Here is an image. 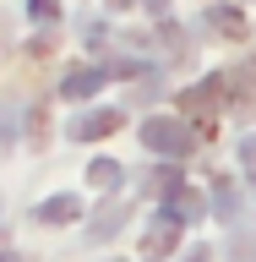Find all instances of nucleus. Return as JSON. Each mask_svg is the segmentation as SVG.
<instances>
[{
	"mask_svg": "<svg viewBox=\"0 0 256 262\" xmlns=\"http://www.w3.org/2000/svg\"><path fill=\"white\" fill-rule=\"evenodd\" d=\"M142 142L153 147V153H164V159H185V153L196 147V131H191V120L147 115V120H142Z\"/></svg>",
	"mask_w": 256,
	"mask_h": 262,
	"instance_id": "obj_1",
	"label": "nucleus"
},
{
	"mask_svg": "<svg viewBox=\"0 0 256 262\" xmlns=\"http://www.w3.org/2000/svg\"><path fill=\"white\" fill-rule=\"evenodd\" d=\"M175 104H180V120H207V115L229 110V71H213V77H202L196 88H185Z\"/></svg>",
	"mask_w": 256,
	"mask_h": 262,
	"instance_id": "obj_2",
	"label": "nucleus"
},
{
	"mask_svg": "<svg viewBox=\"0 0 256 262\" xmlns=\"http://www.w3.org/2000/svg\"><path fill=\"white\" fill-rule=\"evenodd\" d=\"M180 219H169V213H158V219H153V224H147V235H142V257L147 262H158V257H169V251H175V241H180Z\"/></svg>",
	"mask_w": 256,
	"mask_h": 262,
	"instance_id": "obj_3",
	"label": "nucleus"
},
{
	"mask_svg": "<svg viewBox=\"0 0 256 262\" xmlns=\"http://www.w3.org/2000/svg\"><path fill=\"white\" fill-rule=\"evenodd\" d=\"M229 110L235 115H256V66L240 60L229 71Z\"/></svg>",
	"mask_w": 256,
	"mask_h": 262,
	"instance_id": "obj_4",
	"label": "nucleus"
},
{
	"mask_svg": "<svg viewBox=\"0 0 256 262\" xmlns=\"http://www.w3.org/2000/svg\"><path fill=\"white\" fill-rule=\"evenodd\" d=\"M109 131H120V110H82L77 120H71V137H77V142H98V137H109Z\"/></svg>",
	"mask_w": 256,
	"mask_h": 262,
	"instance_id": "obj_5",
	"label": "nucleus"
},
{
	"mask_svg": "<svg viewBox=\"0 0 256 262\" xmlns=\"http://www.w3.org/2000/svg\"><path fill=\"white\" fill-rule=\"evenodd\" d=\"M104 77H109V66H77V71H65L60 93L65 98H93L98 88H104Z\"/></svg>",
	"mask_w": 256,
	"mask_h": 262,
	"instance_id": "obj_6",
	"label": "nucleus"
},
{
	"mask_svg": "<svg viewBox=\"0 0 256 262\" xmlns=\"http://www.w3.org/2000/svg\"><path fill=\"white\" fill-rule=\"evenodd\" d=\"M126 219H131V208H126V202H109V208L98 213L93 224H87V241H93V246L114 241V235H120V229H126Z\"/></svg>",
	"mask_w": 256,
	"mask_h": 262,
	"instance_id": "obj_7",
	"label": "nucleus"
},
{
	"mask_svg": "<svg viewBox=\"0 0 256 262\" xmlns=\"http://www.w3.org/2000/svg\"><path fill=\"white\" fill-rule=\"evenodd\" d=\"M71 219H82V202H77L71 191L44 196V202H38V224H71Z\"/></svg>",
	"mask_w": 256,
	"mask_h": 262,
	"instance_id": "obj_8",
	"label": "nucleus"
},
{
	"mask_svg": "<svg viewBox=\"0 0 256 262\" xmlns=\"http://www.w3.org/2000/svg\"><path fill=\"white\" fill-rule=\"evenodd\" d=\"M158 213H169V219H180V224H196V219L207 213V202H202V196H196L191 186H185V191H175V196H169V202H164Z\"/></svg>",
	"mask_w": 256,
	"mask_h": 262,
	"instance_id": "obj_9",
	"label": "nucleus"
},
{
	"mask_svg": "<svg viewBox=\"0 0 256 262\" xmlns=\"http://www.w3.org/2000/svg\"><path fill=\"white\" fill-rule=\"evenodd\" d=\"M207 28L224 33V38H245V16L240 6H207Z\"/></svg>",
	"mask_w": 256,
	"mask_h": 262,
	"instance_id": "obj_10",
	"label": "nucleus"
},
{
	"mask_svg": "<svg viewBox=\"0 0 256 262\" xmlns=\"http://www.w3.org/2000/svg\"><path fill=\"white\" fill-rule=\"evenodd\" d=\"M147 191L158 196V202H169L175 191H185V180H180V169H175V164H164V169H153V175H147Z\"/></svg>",
	"mask_w": 256,
	"mask_h": 262,
	"instance_id": "obj_11",
	"label": "nucleus"
},
{
	"mask_svg": "<svg viewBox=\"0 0 256 262\" xmlns=\"http://www.w3.org/2000/svg\"><path fill=\"white\" fill-rule=\"evenodd\" d=\"M87 186L114 191V186H120V164H114V159H93V164H87Z\"/></svg>",
	"mask_w": 256,
	"mask_h": 262,
	"instance_id": "obj_12",
	"label": "nucleus"
},
{
	"mask_svg": "<svg viewBox=\"0 0 256 262\" xmlns=\"http://www.w3.org/2000/svg\"><path fill=\"white\" fill-rule=\"evenodd\" d=\"M158 71H147V77H136V88H131V98H136V104H153V98H158Z\"/></svg>",
	"mask_w": 256,
	"mask_h": 262,
	"instance_id": "obj_13",
	"label": "nucleus"
},
{
	"mask_svg": "<svg viewBox=\"0 0 256 262\" xmlns=\"http://www.w3.org/2000/svg\"><path fill=\"white\" fill-rule=\"evenodd\" d=\"M213 202H218V213H235V186L229 180H213Z\"/></svg>",
	"mask_w": 256,
	"mask_h": 262,
	"instance_id": "obj_14",
	"label": "nucleus"
},
{
	"mask_svg": "<svg viewBox=\"0 0 256 262\" xmlns=\"http://www.w3.org/2000/svg\"><path fill=\"white\" fill-rule=\"evenodd\" d=\"M28 11L38 16V22H55V16H60V0H28Z\"/></svg>",
	"mask_w": 256,
	"mask_h": 262,
	"instance_id": "obj_15",
	"label": "nucleus"
},
{
	"mask_svg": "<svg viewBox=\"0 0 256 262\" xmlns=\"http://www.w3.org/2000/svg\"><path fill=\"white\" fill-rule=\"evenodd\" d=\"M185 262H213V251H207V246H191V251H185Z\"/></svg>",
	"mask_w": 256,
	"mask_h": 262,
	"instance_id": "obj_16",
	"label": "nucleus"
},
{
	"mask_svg": "<svg viewBox=\"0 0 256 262\" xmlns=\"http://www.w3.org/2000/svg\"><path fill=\"white\" fill-rule=\"evenodd\" d=\"M142 6H147L153 16H164V11H169V0H142Z\"/></svg>",
	"mask_w": 256,
	"mask_h": 262,
	"instance_id": "obj_17",
	"label": "nucleus"
},
{
	"mask_svg": "<svg viewBox=\"0 0 256 262\" xmlns=\"http://www.w3.org/2000/svg\"><path fill=\"white\" fill-rule=\"evenodd\" d=\"M109 11H131V0H109Z\"/></svg>",
	"mask_w": 256,
	"mask_h": 262,
	"instance_id": "obj_18",
	"label": "nucleus"
},
{
	"mask_svg": "<svg viewBox=\"0 0 256 262\" xmlns=\"http://www.w3.org/2000/svg\"><path fill=\"white\" fill-rule=\"evenodd\" d=\"M6 262H22V257H16V251H6Z\"/></svg>",
	"mask_w": 256,
	"mask_h": 262,
	"instance_id": "obj_19",
	"label": "nucleus"
}]
</instances>
